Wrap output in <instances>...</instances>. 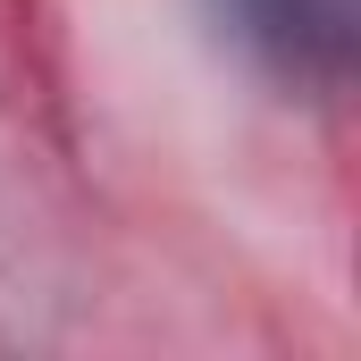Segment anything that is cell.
Returning <instances> with one entry per match:
<instances>
[{
	"label": "cell",
	"instance_id": "6da1fadb",
	"mask_svg": "<svg viewBox=\"0 0 361 361\" xmlns=\"http://www.w3.org/2000/svg\"><path fill=\"white\" fill-rule=\"evenodd\" d=\"M210 17L277 85H336L353 59V0H210Z\"/></svg>",
	"mask_w": 361,
	"mask_h": 361
}]
</instances>
